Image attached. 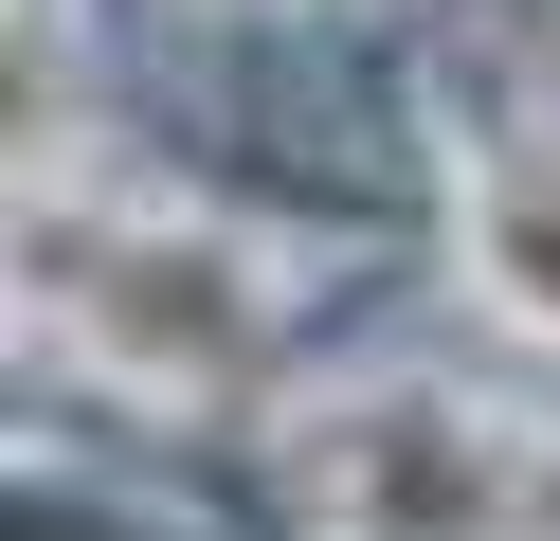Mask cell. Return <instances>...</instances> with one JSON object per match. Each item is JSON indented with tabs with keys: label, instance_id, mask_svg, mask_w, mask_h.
<instances>
[{
	"label": "cell",
	"instance_id": "7a4b0ae2",
	"mask_svg": "<svg viewBox=\"0 0 560 541\" xmlns=\"http://www.w3.org/2000/svg\"><path fill=\"white\" fill-rule=\"evenodd\" d=\"M488 19H560V0H488Z\"/></svg>",
	"mask_w": 560,
	"mask_h": 541
},
{
	"label": "cell",
	"instance_id": "6da1fadb",
	"mask_svg": "<svg viewBox=\"0 0 560 541\" xmlns=\"http://www.w3.org/2000/svg\"><path fill=\"white\" fill-rule=\"evenodd\" d=\"M524 415L452 379H362L343 415H307V524L326 541H524Z\"/></svg>",
	"mask_w": 560,
	"mask_h": 541
}]
</instances>
